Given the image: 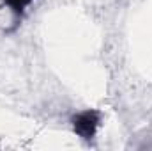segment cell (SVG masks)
Instances as JSON below:
<instances>
[{
	"instance_id": "cell-1",
	"label": "cell",
	"mask_w": 152,
	"mask_h": 151,
	"mask_svg": "<svg viewBox=\"0 0 152 151\" xmlns=\"http://www.w3.org/2000/svg\"><path fill=\"white\" fill-rule=\"evenodd\" d=\"M99 123H101V114L97 110H92V109L76 114L75 117L71 119L75 133L78 137H81L83 141H92L94 139Z\"/></svg>"
},
{
	"instance_id": "cell-2",
	"label": "cell",
	"mask_w": 152,
	"mask_h": 151,
	"mask_svg": "<svg viewBox=\"0 0 152 151\" xmlns=\"http://www.w3.org/2000/svg\"><path fill=\"white\" fill-rule=\"evenodd\" d=\"M34 0H4V4L18 16V18H21L23 14H25V9L32 4Z\"/></svg>"
}]
</instances>
